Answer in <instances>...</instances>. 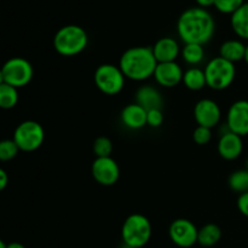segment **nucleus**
<instances>
[{
    "instance_id": "obj_1",
    "label": "nucleus",
    "mask_w": 248,
    "mask_h": 248,
    "mask_svg": "<svg viewBox=\"0 0 248 248\" xmlns=\"http://www.w3.org/2000/svg\"><path fill=\"white\" fill-rule=\"evenodd\" d=\"M216 22L212 15L202 7H190L182 12L177 22V33L184 44L203 45L212 40Z\"/></svg>"
},
{
    "instance_id": "obj_2",
    "label": "nucleus",
    "mask_w": 248,
    "mask_h": 248,
    "mask_svg": "<svg viewBox=\"0 0 248 248\" xmlns=\"http://www.w3.org/2000/svg\"><path fill=\"white\" fill-rule=\"evenodd\" d=\"M119 67L126 79L142 82L154 77L157 61L153 53V48L148 46L130 47L121 55Z\"/></svg>"
},
{
    "instance_id": "obj_3",
    "label": "nucleus",
    "mask_w": 248,
    "mask_h": 248,
    "mask_svg": "<svg viewBox=\"0 0 248 248\" xmlns=\"http://www.w3.org/2000/svg\"><path fill=\"white\" fill-rule=\"evenodd\" d=\"M89 45V35L82 27L68 24L56 31L53 36V48L63 57L78 56Z\"/></svg>"
},
{
    "instance_id": "obj_4",
    "label": "nucleus",
    "mask_w": 248,
    "mask_h": 248,
    "mask_svg": "<svg viewBox=\"0 0 248 248\" xmlns=\"http://www.w3.org/2000/svg\"><path fill=\"white\" fill-rule=\"evenodd\" d=\"M152 237L150 220L140 213L130 215L121 227V239L124 245L131 248H142Z\"/></svg>"
},
{
    "instance_id": "obj_5",
    "label": "nucleus",
    "mask_w": 248,
    "mask_h": 248,
    "mask_svg": "<svg viewBox=\"0 0 248 248\" xmlns=\"http://www.w3.org/2000/svg\"><path fill=\"white\" fill-rule=\"evenodd\" d=\"M207 87L215 91H223L232 85L236 78L235 63L224 60L220 56L213 57L206 63L205 68Z\"/></svg>"
},
{
    "instance_id": "obj_6",
    "label": "nucleus",
    "mask_w": 248,
    "mask_h": 248,
    "mask_svg": "<svg viewBox=\"0 0 248 248\" xmlns=\"http://www.w3.org/2000/svg\"><path fill=\"white\" fill-rule=\"evenodd\" d=\"M34 69L31 63L23 57H12L7 60L1 67L0 82L22 89L31 81Z\"/></svg>"
},
{
    "instance_id": "obj_7",
    "label": "nucleus",
    "mask_w": 248,
    "mask_h": 248,
    "mask_svg": "<svg viewBox=\"0 0 248 248\" xmlns=\"http://www.w3.org/2000/svg\"><path fill=\"white\" fill-rule=\"evenodd\" d=\"M93 80L94 85L102 93L107 96H116L124 90L127 79L119 65L104 63L97 67Z\"/></svg>"
},
{
    "instance_id": "obj_8",
    "label": "nucleus",
    "mask_w": 248,
    "mask_h": 248,
    "mask_svg": "<svg viewBox=\"0 0 248 248\" xmlns=\"http://www.w3.org/2000/svg\"><path fill=\"white\" fill-rule=\"evenodd\" d=\"M12 140H15L21 152H35L43 145L44 140H45V131L38 121H22L15 128Z\"/></svg>"
},
{
    "instance_id": "obj_9",
    "label": "nucleus",
    "mask_w": 248,
    "mask_h": 248,
    "mask_svg": "<svg viewBox=\"0 0 248 248\" xmlns=\"http://www.w3.org/2000/svg\"><path fill=\"white\" fill-rule=\"evenodd\" d=\"M171 241L181 248H190L198 244L199 229L191 220L178 218L171 223L169 228Z\"/></svg>"
},
{
    "instance_id": "obj_10",
    "label": "nucleus",
    "mask_w": 248,
    "mask_h": 248,
    "mask_svg": "<svg viewBox=\"0 0 248 248\" xmlns=\"http://www.w3.org/2000/svg\"><path fill=\"white\" fill-rule=\"evenodd\" d=\"M91 174L98 184L110 186L120 178V167L111 156L96 157L92 162Z\"/></svg>"
},
{
    "instance_id": "obj_11",
    "label": "nucleus",
    "mask_w": 248,
    "mask_h": 248,
    "mask_svg": "<svg viewBox=\"0 0 248 248\" xmlns=\"http://www.w3.org/2000/svg\"><path fill=\"white\" fill-rule=\"evenodd\" d=\"M194 119L198 126L215 128L222 120V109L213 99L202 98L194 107Z\"/></svg>"
},
{
    "instance_id": "obj_12",
    "label": "nucleus",
    "mask_w": 248,
    "mask_h": 248,
    "mask_svg": "<svg viewBox=\"0 0 248 248\" xmlns=\"http://www.w3.org/2000/svg\"><path fill=\"white\" fill-rule=\"evenodd\" d=\"M225 125L229 131L241 137L248 136V101L240 99L229 107L225 116Z\"/></svg>"
},
{
    "instance_id": "obj_13",
    "label": "nucleus",
    "mask_w": 248,
    "mask_h": 248,
    "mask_svg": "<svg viewBox=\"0 0 248 248\" xmlns=\"http://www.w3.org/2000/svg\"><path fill=\"white\" fill-rule=\"evenodd\" d=\"M183 68L176 61V62L157 63L153 78L159 86L165 87V89H172V87L178 86L183 81Z\"/></svg>"
},
{
    "instance_id": "obj_14",
    "label": "nucleus",
    "mask_w": 248,
    "mask_h": 248,
    "mask_svg": "<svg viewBox=\"0 0 248 248\" xmlns=\"http://www.w3.org/2000/svg\"><path fill=\"white\" fill-rule=\"evenodd\" d=\"M217 152L219 156L227 160V161L236 160L244 152V140H242V137L236 135V133L232 132V131L224 133V135H220L217 144Z\"/></svg>"
},
{
    "instance_id": "obj_15",
    "label": "nucleus",
    "mask_w": 248,
    "mask_h": 248,
    "mask_svg": "<svg viewBox=\"0 0 248 248\" xmlns=\"http://www.w3.org/2000/svg\"><path fill=\"white\" fill-rule=\"evenodd\" d=\"M152 48L157 63L176 62L182 52L178 41L171 36H165V38L159 39Z\"/></svg>"
},
{
    "instance_id": "obj_16",
    "label": "nucleus",
    "mask_w": 248,
    "mask_h": 248,
    "mask_svg": "<svg viewBox=\"0 0 248 248\" xmlns=\"http://www.w3.org/2000/svg\"><path fill=\"white\" fill-rule=\"evenodd\" d=\"M148 111L140 104L130 103L121 110L120 119L126 128L132 131L142 130L147 126Z\"/></svg>"
},
{
    "instance_id": "obj_17",
    "label": "nucleus",
    "mask_w": 248,
    "mask_h": 248,
    "mask_svg": "<svg viewBox=\"0 0 248 248\" xmlns=\"http://www.w3.org/2000/svg\"><path fill=\"white\" fill-rule=\"evenodd\" d=\"M135 101L147 111L153 110V109H162L164 107V98H162L161 92L153 85L140 86L136 91Z\"/></svg>"
},
{
    "instance_id": "obj_18",
    "label": "nucleus",
    "mask_w": 248,
    "mask_h": 248,
    "mask_svg": "<svg viewBox=\"0 0 248 248\" xmlns=\"http://www.w3.org/2000/svg\"><path fill=\"white\" fill-rule=\"evenodd\" d=\"M246 47L241 39H230L224 41L219 47V56L229 62L236 63L245 60Z\"/></svg>"
},
{
    "instance_id": "obj_19",
    "label": "nucleus",
    "mask_w": 248,
    "mask_h": 248,
    "mask_svg": "<svg viewBox=\"0 0 248 248\" xmlns=\"http://www.w3.org/2000/svg\"><path fill=\"white\" fill-rule=\"evenodd\" d=\"M182 84L190 91H201L207 86L205 70L200 67H190L184 70Z\"/></svg>"
},
{
    "instance_id": "obj_20",
    "label": "nucleus",
    "mask_w": 248,
    "mask_h": 248,
    "mask_svg": "<svg viewBox=\"0 0 248 248\" xmlns=\"http://www.w3.org/2000/svg\"><path fill=\"white\" fill-rule=\"evenodd\" d=\"M232 28L241 40H248V2L232 15Z\"/></svg>"
},
{
    "instance_id": "obj_21",
    "label": "nucleus",
    "mask_w": 248,
    "mask_h": 248,
    "mask_svg": "<svg viewBox=\"0 0 248 248\" xmlns=\"http://www.w3.org/2000/svg\"><path fill=\"white\" fill-rule=\"evenodd\" d=\"M222 239V230L215 223H208L199 229L198 244L202 247H212Z\"/></svg>"
},
{
    "instance_id": "obj_22",
    "label": "nucleus",
    "mask_w": 248,
    "mask_h": 248,
    "mask_svg": "<svg viewBox=\"0 0 248 248\" xmlns=\"http://www.w3.org/2000/svg\"><path fill=\"white\" fill-rule=\"evenodd\" d=\"M184 62L190 67H198L205 61V47L199 44H184L181 52Z\"/></svg>"
},
{
    "instance_id": "obj_23",
    "label": "nucleus",
    "mask_w": 248,
    "mask_h": 248,
    "mask_svg": "<svg viewBox=\"0 0 248 248\" xmlns=\"http://www.w3.org/2000/svg\"><path fill=\"white\" fill-rule=\"evenodd\" d=\"M19 101L18 89L0 82V108L5 110L15 108Z\"/></svg>"
},
{
    "instance_id": "obj_24",
    "label": "nucleus",
    "mask_w": 248,
    "mask_h": 248,
    "mask_svg": "<svg viewBox=\"0 0 248 248\" xmlns=\"http://www.w3.org/2000/svg\"><path fill=\"white\" fill-rule=\"evenodd\" d=\"M229 186L235 193H246L248 191V170L242 169L232 172L229 177Z\"/></svg>"
},
{
    "instance_id": "obj_25",
    "label": "nucleus",
    "mask_w": 248,
    "mask_h": 248,
    "mask_svg": "<svg viewBox=\"0 0 248 248\" xmlns=\"http://www.w3.org/2000/svg\"><path fill=\"white\" fill-rule=\"evenodd\" d=\"M93 153L96 157H108L113 153V143L106 136L96 138L93 142Z\"/></svg>"
},
{
    "instance_id": "obj_26",
    "label": "nucleus",
    "mask_w": 248,
    "mask_h": 248,
    "mask_svg": "<svg viewBox=\"0 0 248 248\" xmlns=\"http://www.w3.org/2000/svg\"><path fill=\"white\" fill-rule=\"evenodd\" d=\"M18 152L21 150L14 140H4L0 142V160L1 161H11L17 156Z\"/></svg>"
},
{
    "instance_id": "obj_27",
    "label": "nucleus",
    "mask_w": 248,
    "mask_h": 248,
    "mask_svg": "<svg viewBox=\"0 0 248 248\" xmlns=\"http://www.w3.org/2000/svg\"><path fill=\"white\" fill-rule=\"evenodd\" d=\"M244 4V0H216L215 7L222 14L232 15Z\"/></svg>"
},
{
    "instance_id": "obj_28",
    "label": "nucleus",
    "mask_w": 248,
    "mask_h": 248,
    "mask_svg": "<svg viewBox=\"0 0 248 248\" xmlns=\"http://www.w3.org/2000/svg\"><path fill=\"white\" fill-rule=\"evenodd\" d=\"M212 128L203 127V126H198L193 132V140L196 144L206 145L212 140Z\"/></svg>"
},
{
    "instance_id": "obj_29",
    "label": "nucleus",
    "mask_w": 248,
    "mask_h": 248,
    "mask_svg": "<svg viewBox=\"0 0 248 248\" xmlns=\"http://www.w3.org/2000/svg\"><path fill=\"white\" fill-rule=\"evenodd\" d=\"M165 116L162 113V109H153V110H148L147 115V126L152 128H159L161 127L164 124Z\"/></svg>"
},
{
    "instance_id": "obj_30",
    "label": "nucleus",
    "mask_w": 248,
    "mask_h": 248,
    "mask_svg": "<svg viewBox=\"0 0 248 248\" xmlns=\"http://www.w3.org/2000/svg\"><path fill=\"white\" fill-rule=\"evenodd\" d=\"M237 208L241 212V215L248 217V191L239 195V198H237Z\"/></svg>"
},
{
    "instance_id": "obj_31",
    "label": "nucleus",
    "mask_w": 248,
    "mask_h": 248,
    "mask_svg": "<svg viewBox=\"0 0 248 248\" xmlns=\"http://www.w3.org/2000/svg\"><path fill=\"white\" fill-rule=\"evenodd\" d=\"M9 184V174L4 169L0 170V190H5Z\"/></svg>"
},
{
    "instance_id": "obj_32",
    "label": "nucleus",
    "mask_w": 248,
    "mask_h": 248,
    "mask_svg": "<svg viewBox=\"0 0 248 248\" xmlns=\"http://www.w3.org/2000/svg\"><path fill=\"white\" fill-rule=\"evenodd\" d=\"M216 0H196L199 7H202V9H206V7L215 6Z\"/></svg>"
},
{
    "instance_id": "obj_33",
    "label": "nucleus",
    "mask_w": 248,
    "mask_h": 248,
    "mask_svg": "<svg viewBox=\"0 0 248 248\" xmlns=\"http://www.w3.org/2000/svg\"><path fill=\"white\" fill-rule=\"evenodd\" d=\"M7 248H26V247H24L22 244H19V242H10V244H7Z\"/></svg>"
},
{
    "instance_id": "obj_34",
    "label": "nucleus",
    "mask_w": 248,
    "mask_h": 248,
    "mask_svg": "<svg viewBox=\"0 0 248 248\" xmlns=\"http://www.w3.org/2000/svg\"><path fill=\"white\" fill-rule=\"evenodd\" d=\"M245 62H246V64L248 65V45H247V47H246V55H245Z\"/></svg>"
},
{
    "instance_id": "obj_35",
    "label": "nucleus",
    "mask_w": 248,
    "mask_h": 248,
    "mask_svg": "<svg viewBox=\"0 0 248 248\" xmlns=\"http://www.w3.org/2000/svg\"><path fill=\"white\" fill-rule=\"evenodd\" d=\"M0 248H7V244L5 241H0Z\"/></svg>"
},
{
    "instance_id": "obj_36",
    "label": "nucleus",
    "mask_w": 248,
    "mask_h": 248,
    "mask_svg": "<svg viewBox=\"0 0 248 248\" xmlns=\"http://www.w3.org/2000/svg\"><path fill=\"white\" fill-rule=\"evenodd\" d=\"M246 169L248 170V160H247V161H246Z\"/></svg>"
}]
</instances>
